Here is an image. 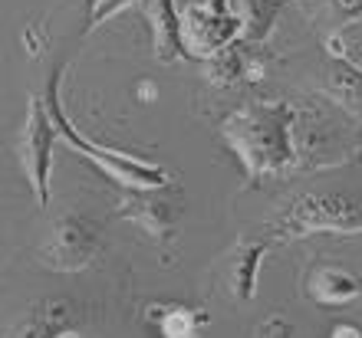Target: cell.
<instances>
[{"label": "cell", "instance_id": "1", "mask_svg": "<svg viewBox=\"0 0 362 338\" xmlns=\"http://www.w3.org/2000/svg\"><path fill=\"white\" fill-rule=\"evenodd\" d=\"M293 119L296 102L286 99H254L224 115L221 138L240 158L247 184L296 174Z\"/></svg>", "mask_w": 362, "mask_h": 338}, {"label": "cell", "instance_id": "2", "mask_svg": "<svg viewBox=\"0 0 362 338\" xmlns=\"http://www.w3.org/2000/svg\"><path fill=\"white\" fill-rule=\"evenodd\" d=\"M316 234H362V188H303L286 194L264 224V240L286 243Z\"/></svg>", "mask_w": 362, "mask_h": 338}, {"label": "cell", "instance_id": "3", "mask_svg": "<svg viewBox=\"0 0 362 338\" xmlns=\"http://www.w3.org/2000/svg\"><path fill=\"white\" fill-rule=\"evenodd\" d=\"M293 145L296 174L343 168L346 161L362 155V122L326 95L303 99V102H296Z\"/></svg>", "mask_w": 362, "mask_h": 338}, {"label": "cell", "instance_id": "4", "mask_svg": "<svg viewBox=\"0 0 362 338\" xmlns=\"http://www.w3.org/2000/svg\"><path fill=\"white\" fill-rule=\"evenodd\" d=\"M63 73L66 69L59 66L49 73L47 79V89H43V99H47V109L53 115V122L59 128V141H66L69 148L83 155L86 161H93L95 168L103 171L109 181H115L119 188H162L172 181L168 168L165 164H155V161H145L139 155H129V151H119V148H109V145H99V141L86 138V135L79 132L73 119L66 115L63 109V92H59V83H63Z\"/></svg>", "mask_w": 362, "mask_h": 338}, {"label": "cell", "instance_id": "5", "mask_svg": "<svg viewBox=\"0 0 362 338\" xmlns=\"http://www.w3.org/2000/svg\"><path fill=\"white\" fill-rule=\"evenodd\" d=\"M105 250V227L103 220L69 210L49 227L47 240L37 246V260L49 272H83L95 266Z\"/></svg>", "mask_w": 362, "mask_h": 338}, {"label": "cell", "instance_id": "6", "mask_svg": "<svg viewBox=\"0 0 362 338\" xmlns=\"http://www.w3.org/2000/svg\"><path fill=\"white\" fill-rule=\"evenodd\" d=\"M59 141V128L47 109L43 92H33L27 99V115L17 132V161L27 178L33 200L40 207L49 204V174H53V148Z\"/></svg>", "mask_w": 362, "mask_h": 338}, {"label": "cell", "instance_id": "7", "mask_svg": "<svg viewBox=\"0 0 362 338\" xmlns=\"http://www.w3.org/2000/svg\"><path fill=\"white\" fill-rule=\"evenodd\" d=\"M122 200L115 204L119 220H132L142 227L158 246H172L178 240L181 220H185V188L178 181H168L162 188H122Z\"/></svg>", "mask_w": 362, "mask_h": 338}, {"label": "cell", "instance_id": "8", "mask_svg": "<svg viewBox=\"0 0 362 338\" xmlns=\"http://www.w3.org/2000/svg\"><path fill=\"white\" fill-rule=\"evenodd\" d=\"M181 33L191 59H211L244 37L240 0H198L181 10Z\"/></svg>", "mask_w": 362, "mask_h": 338}, {"label": "cell", "instance_id": "9", "mask_svg": "<svg viewBox=\"0 0 362 338\" xmlns=\"http://www.w3.org/2000/svg\"><path fill=\"white\" fill-rule=\"evenodd\" d=\"M274 250L270 240H250V236H240L238 243L230 246L228 253L221 256L214 270H211V282L218 296H224L234 306H247L257 296V279H260V266H264V256Z\"/></svg>", "mask_w": 362, "mask_h": 338}, {"label": "cell", "instance_id": "10", "mask_svg": "<svg viewBox=\"0 0 362 338\" xmlns=\"http://www.w3.org/2000/svg\"><path fill=\"white\" fill-rule=\"evenodd\" d=\"M89 312L66 296H43L30 302L4 338H83Z\"/></svg>", "mask_w": 362, "mask_h": 338}, {"label": "cell", "instance_id": "11", "mask_svg": "<svg viewBox=\"0 0 362 338\" xmlns=\"http://www.w3.org/2000/svg\"><path fill=\"white\" fill-rule=\"evenodd\" d=\"M300 296L323 309H339V306L362 299V276L339 263H313L300 282Z\"/></svg>", "mask_w": 362, "mask_h": 338}, {"label": "cell", "instance_id": "12", "mask_svg": "<svg viewBox=\"0 0 362 338\" xmlns=\"http://www.w3.org/2000/svg\"><path fill=\"white\" fill-rule=\"evenodd\" d=\"M204 79L214 89H230L238 83H260L264 79V59L257 53V43H247L240 37L228 49L204 59Z\"/></svg>", "mask_w": 362, "mask_h": 338}, {"label": "cell", "instance_id": "13", "mask_svg": "<svg viewBox=\"0 0 362 338\" xmlns=\"http://www.w3.org/2000/svg\"><path fill=\"white\" fill-rule=\"evenodd\" d=\"M152 27V49L155 59L162 66H175V63H185L188 56V47H185V33H181V13L175 7V0H142L139 4Z\"/></svg>", "mask_w": 362, "mask_h": 338}, {"label": "cell", "instance_id": "14", "mask_svg": "<svg viewBox=\"0 0 362 338\" xmlns=\"http://www.w3.org/2000/svg\"><path fill=\"white\" fill-rule=\"evenodd\" d=\"M142 315L158 338H204L208 325V312L185 302H148Z\"/></svg>", "mask_w": 362, "mask_h": 338}, {"label": "cell", "instance_id": "15", "mask_svg": "<svg viewBox=\"0 0 362 338\" xmlns=\"http://www.w3.org/2000/svg\"><path fill=\"white\" fill-rule=\"evenodd\" d=\"M316 89H320V95L333 99L339 109H346L353 119L362 122V69H356V66H349V63H343V59L329 56V63L320 69Z\"/></svg>", "mask_w": 362, "mask_h": 338}, {"label": "cell", "instance_id": "16", "mask_svg": "<svg viewBox=\"0 0 362 338\" xmlns=\"http://www.w3.org/2000/svg\"><path fill=\"white\" fill-rule=\"evenodd\" d=\"M286 0H240V13H244V40L264 47L276 27V17L284 10Z\"/></svg>", "mask_w": 362, "mask_h": 338}, {"label": "cell", "instance_id": "17", "mask_svg": "<svg viewBox=\"0 0 362 338\" xmlns=\"http://www.w3.org/2000/svg\"><path fill=\"white\" fill-rule=\"evenodd\" d=\"M303 7L306 17L329 33H336L353 20H362V0H303Z\"/></svg>", "mask_w": 362, "mask_h": 338}, {"label": "cell", "instance_id": "18", "mask_svg": "<svg viewBox=\"0 0 362 338\" xmlns=\"http://www.w3.org/2000/svg\"><path fill=\"white\" fill-rule=\"evenodd\" d=\"M326 53L362 69V20H353V23L339 27L336 33H329L326 37Z\"/></svg>", "mask_w": 362, "mask_h": 338}, {"label": "cell", "instance_id": "19", "mask_svg": "<svg viewBox=\"0 0 362 338\" xmlns=\"http://www.w3.org/2000/svg\"><path fill=\"white\" fill-rule=\"evenodd\" d=\"M132 4H142V0H103V4H99V7H95L93 13L86 17V33H93V30L99 27V23H105L109 17H115L119 10L132 7Z\"/></svg>", "mask_w": 362, "mask_h": 338}, {"label": "cell", "instance_id": "20", "mask_svg": "<svg viewBox=\"0 0 362 338\" xmlns=\"http://www.w3.org/2000/svg\"><path fill=\"white\" fill-rule=\"evenodd\" d=\"M257 338H293V325L284 315H267L257 325Z\"/></svg>", "mask_w": 362, "mask_h": 338}, {"label": "cell", "instance_id": "21", "mask_svg": "<svg viewBox=\"0 0 362 338\" xmlns=\"http://www.w3.org/2000/svg\"><path fill=\"white\" fill-rule=\"evenodd\" d=\"M329 338H362V329L356 322H336L329 329Z\"/></svg>", "mask_w": 362, "mask_h": 338}, {"label": "cell", "instance_id": "22", "mask_svg": "<svg viewBox=\"0 0 362 338\" xmlns=\"http://www.w3.org/2000/svg\"><path fill=\"white\" fill-rule=\"evenodd\" d=\"M135 95H139L142 102H155V95H158V89H155L152 83H145V85H139V89H135Z\"/></svg>", "mask_w": 362, "mask_h": 338}, {"label": "cell", "instance_id": "23", "mask_svg": "<svg viewBox=\"0 0 362 338\" xmlns=\"http://www.w3.org/2000/svg\"><path fill=\"white\" fill-rule=\"evenodd\" d=\"M99 4H103V0H86V17H89V13H93L95 7H99Z\"/></svg>", "mask_w": 362, "mask_h": 338}]
</instances>
